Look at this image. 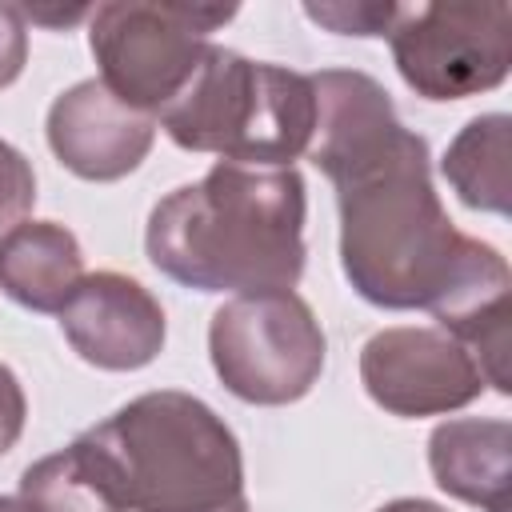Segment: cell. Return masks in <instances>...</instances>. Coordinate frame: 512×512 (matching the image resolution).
<instances>
[{
  "instance_id": "cell-1",
  "label": "cell",
  "mask_w": 512,
  "mask_h": 512,
  "mask_svg": "<svg viewBox=\"0 0 512 512\" xmlns=\"http://www.w3.org/2000/svg\"><path fill=\"white\" fill-rule=\"evenodd\" d=\"M316 128L308 156L340 204V268L376 308H424L468 348L484 384L508 392V288L504 256L460 232L432 188L428 140L412 132L392 96L356 68L312 76Z\"/></svg>"
},
{
  "instance_id": "cell-2",
  "label": "cell",
  "mask_w": 512,
  "mask_h": 512,
  "mask_svg": "<svg viewBox=\"0 0 512 512\" xmlns=\"http://www.w3.org/2000/svg\"><path fill=\"white\" fill-rule=\"evenodd\" d=\"M304 180L296 168L216 160L148 216L156 272L196 292H292L304 276Z\"/></svg>"
},
{
  "instance_id": "cell-3",
  "label": "cell",
  "mask_w": 512,
  "mask_h": 512,
  "mask_svg": "<svg viewBox=\"0 0 512 512\" xmlns=\"http://www.w3.org/2000/svg\"><path fill=\"white\" fill-rule=\"evenodd\" d=\"M84 436L112 464L124 512H248L240 440L192 392H144Z\"/></svg>"
},
{
  "instance_id": "cell-4",
  "label": "cell",
  "mask_w": 512,
  "mask_h": 512,
  "mask_svg": "<svg viewBox=\"0 0 512 512\" xmlns=\"http://www.w3.org/2000/svg\"><path fill=\"white\" fill-rule=\"evenodd\" d=\"M184 152L252 168H292L316 128L312 76L212 44L188 88L156 116Z\"/></svg>"
},
{
  "instance_id": "cell-5",
  "label": "cell",
  "mask_w": 512,
  "mask_h": 512,
  "mask_svg": "<svg viewBox=\"0 0 512 512\" xmlns=\"http://www.w3.org/2000/svg\"><path fill=\"white\" fill-rule=\"evenodd\" d=\"M208 356L236 400L280 408L312 392L328 360V340L296 292H252L212 312Z\"/></svg>"
},
{
  "instance_id": "cell-6",
  "label": "cell",
  "mask_w": 512,
  "mask_h": 512,
  "mask_svg": "<svg viewBox=\"0 0 512 512\" xmlns=\"http://www.w3.org/2000/svg\"><path fill=\"white\" fill-rule=\"evenodd\" d=\"M236 8L204 4H100L88 16V48L100 84L152 120L188 88L212 48V32Z\"/></svg>"
},
{
  "instance_id": "cell-7",
  "label": "cell",
  "mask_w": 512,
  "mask_h": 512,
  "mask_svg": "<svg viewBox=\"0 0 512 512\" xmlns=\"http://www.w3.org/2000/svg\"><path fill=\"white\" fill-rule=\"evenodd\" d=\"M400 80L424 100H464L504 84L512 64L508 4H416L388 32Z\"/></svg>"
},
{
  "instance_id": "cell-8",
  "label": "cell",
  "mask_w": 512,
  "mask_h": 512,
  "mask_svg": "<svg viewBox=\"0 0 512 512\" xmlns=\"http://www.w3.org/2000/svg\"><path fill=\"white\" fill-rule=\"evenodd\" d=\"M360 384L392 416H444L488 388L476 360L440 328H384L360 348Z\"/></svg>"
},
{
  "instance_id": "cell-9",
  "label": "cell",
  "mask_w": 512,
  "mask_h": 512,
  "mask_svg": "<svg viewBox=\"0 0 512 512\" xmlns=\"http://www.w3.org/2000/svg\"><path fill=\"white\" fill-rule=\"evenodd\" d=\"M60 332L84 364L136 372L160 356L168 320L140 280L124 272H92L60 308Z\"/></svg>"
},
{
  "instance_id": "cell-10",
  "label": "cell",
  "mask_w": 512,
  "mask_h": 512,
  "mask_svg": "<svg viewBox=\"0 0 512 512\" xmlns=\"http://www.w3.org/2000/svg\"><path fill=\"white\" fill-rule=\"evenodd\" d=\"M44 132L52 156L72 176L112 184L144 164L156 140V120L112 96L100 80H80L52 100Z\"/></svg>"
},
{
  "instance_id": "cell-11",
  "label": "cell",
  "mask_w": 512,
  "mask_h": 512,
  "mask_svg": "<svg viewBox=\"0 0 512 512\" xmlns=\"http://www.w3.org/2000/svg\"><path fill=\"white\" fill-rule=\"evenodd\" d=\"M432 480L480 512H508L512 480V424L488 416L444 420L428 436Z\"/></svg>"
},
{
  "instance_id": "cell-12",
  "label": "cell",
  "mask_w": 512,
  "mask_h": 512,
  "mask_svg": "<svg viewBox=\"0 0 512 512\" xmlns=\"http://www.w3.org/2000/svg\"><path fill=\"white\" fill-rule=\"evenodd\" d=\"M84 280L80 240L56 220H20L0 236V288L28 312H56Z\"/></svg>"
},
{
  "instance_id": "cell-13",
  "label": "cell",
  "mask_w": 512,
  "mask_h": 512,
  "mask_svg": "<svg viewBox=\"0 0 512 512\" xmlns=\"http://www.w3.org/2000/svg\"><path fill=\"white\" fill-rule=\"evenodd\" d=\"M16 500L28 512H124L112 464L88 436L28 464Z\"/></svg>"
},
{
  "instance_id": "cell-14",
  "label": "cell",
  "mask_w": 512,
  "mask_h": 512,
  "mask_svg": "<svg viewBox=\"0 0 512 512\" xmlns=\"http://www.w3.org/2000/svg\"><path fill=\"white\" fill-rule=\"evenodd\" d=\"M512 120L504 112L472 116L448 144L440 172L460 204L492 216L512 212Z\"/></svg>"
},
{
  "instance_id": "cell-15",
  "label": "cell",
  "mask_w": 512,
  "mask_h": 512,
  "mask_svg": "<svg viewBox=\"0 0 512 512\" xmlns=\"http://www.w3.org/2000/svg\"><path fill=\"white\" fill-rule=\"evenodd\" d=\"M304 16L324 24L340 36H388L400 4H368V0H328V4H304Z\"/></svg>"
},
{
  "instance_id": "cell-16",
  "label": "cell",
  "mask_w": 512,
  "mask_h": 512,
  "mask_svg": "<svg viewBox=\"0 0 512 512\" xmlns=\"http://www.w3.org/2000/svg\"><path fill=\"white\" fill-rule=\"evenodd\" d=\"M36 204V172L8 140H0V236L16 228Z\"/></svg>"
},
{
  "instance_id": "cell-17",
  "label": "cell",
  "mask_w": 512,
  "mask_h": 512,
  "mask_svg": "<svg viewBox=\"0 0 512 512\" xmlns=\"http://www.w3.org/2000/svg\"><path fill=\"white\" fill-rule=\"evenodd\" d=\"M28 60V20L16 4H0V88L16 84Z\"/></svg>"
},
{
  "instance_id": "cell-18",
  "label": "cell",
  "mask_w": 512,
  "mask_h": 512,
  "mask_svg": "<svg viewBox=\"0 0 512 512\" xmlns=\"http://www.w3.org/2000/svg\"><path fill=\"white\" fill-rule=\"evenodd\" d=\"M24 420H28V400H24V388L16 380V372L8 364H0V456L20 440L24 432Z\"/></svg>"
},
{
  "instance_id": "cell-19",
  "label": "cell",
  "mask_w": 512,
  "mask_h": 512,
  "mask_svg": "<svg viewBox=\"0 0 512 512\" xmlns=\"http://www.w3.org/2000/svg\"><path fill=\"white\" fill-rule=\"evenodd\" d=\"M20 12H24V20L48 24V28H72V24L92 16V8H68V12H60V8H20Z\"/></svg>"
},
{
  "instance_id": "cell-20",
  "label": "cell",
  "mask_w": 512,
  "mask_h": 512,
  "mask_svg": "<svg viewBox=\"0 0 512 512\" xmlns=\"http://www.w3.org/2000/svg\"><path fill=\"white\" fill-rule=\"evenodd\" d=\"M376 512H448V508H440V504H432V500H420V496H400V500L380 504Z\"/></svg>"
},
{
  "instance_id": "cell-21",
  "label": "cell",
  "mask_w": 512,
  "mask_h": 512,
  "mask_svg": "<svg viewBox=\"0 0 512 512\" xmlns=\"http://www.w3.org/2000/svg\"><path fill=\"white\" fill-rule=\"evenodd\" d=\"M0 512H28V508L16 496H0Z\"/></svg>"
}]
</instances>
